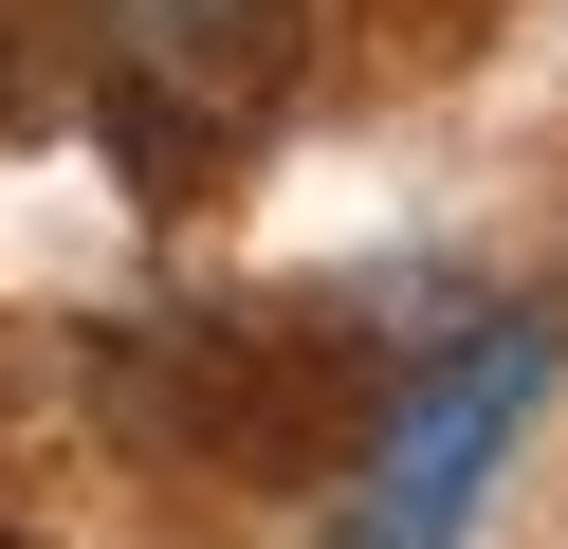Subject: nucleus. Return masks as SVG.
<instances>
[{"instance_id": "f257e3e1", "label": "nucleus", "mask_w": 568, "mask_h": 549, "mask_svg": "<svg viewBox=\"0 0 568 549\" xmlns=\"http://www.w3.org/2000/svg\"><path fill=\"white\" fill-rule=\"evenodd\" d=\"M531 403H550V312H495V329H458V348L422 366L404 403H385L367 476H348V512H331V549H458Z\"/></svg>"}, {"instance_id": "f03ea898", "label": "nucleus", "mask_w": 568, "mask_h": 549, "mask_svg": "<svg viewBox=\"0 0 568 549\" xmlns=\"http://www.w3.org/2000/svg\"><path fill=\"white\" fill-rule=\"evenodd\" d=\"M92 19H111V73H129V110L202 129V110H239V92L275 73L294 0H92Z\"/></svg>"}]
</instances>
